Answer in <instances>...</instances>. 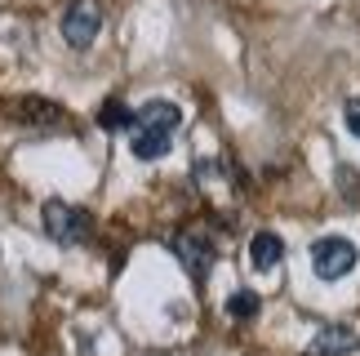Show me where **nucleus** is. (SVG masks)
I'll return each mask as SVG.
<instances>
[{
  "instance_id": "nucleus-13",
  "label": "nucleus",
  "mask_w": 360,
  "mask_h": 356,
  "mask_svg": "<svg viewBox=\"0 0 360 356\" xmlns=\"http://www.w3.org/2000/svg\"><path fill=\"white\" fill-rule=\"evenodd\" d=\"M338 178H342V191H347V196H356V170H352V165H342Z\"/></svg>"
},
{
  "instance_id": "nucleus-9",
  "label": "nucleus",
  "mask_w": 360,
  "mask_h": 356,
  "mask_svg": "<svg viewBox=\"0 0 360 356\" xmlns=\"http://www.w3.org/2000/svg\"><path fill=\"white\" fill-rule=\"evenodd\" d=\"M281 254H285V241L276 236V231H258V236L249 241V267L254 272H271L281 263Z\"/></svg>"
},
{
  "instance_id": "nucleus-7",
  "label": "nucleus",
  "mask_w": 360,
  "mask_h": 356,
  "mask_svg": "<svg viewBox=\"0 0 360 356\" xmlns=\"http://www.w3.org/2000/svg\"><path fill=\"white\" fill-rule=\"evenodd\" d=\"M138 125L143 129H178L183 125V107L178 103H169V98H151V103H143L138 107Z\"/></svg>"
},
{
  "instance_id": "nucleus-11",
  "label": "nucleus",
  "mask_w": 360,
  "mask_h": 356,
  "mask_svg": "<svg viewBox=\"0 0 360 356\" xmlns=\"http://www.w3.org/2000/svg\"><path fill=\"white\" fill-rule=\"evenodd\" d=\"M258 312H262L258 290H236V294H227V317H231V321H258Z\"/></svg>"
},
{
  "instance_id": "nucleus-10",
  "label": "nucleus",
  "mask_w": 360,
  "mask_h": 356,
  "mask_svg": "<svg viewBox=\"0 0 360 356\" xmlns=\"http://www.w3.org/2000/svg\"><path fill=\"white\" fill-rule=\"evenodd\" d=\"M129 125H138V112H134V107H124L120 98H107L98 107V129L120 134V129H129Z\"/></svg>"
},
{
  "instance_id": "nucleus-12",
  "label": "nucleus",
  "mask_w": 360,
  "mask_h": 356,
  "mask_svg": "<svg viewBox=\"0 0 360 356\" xmlns=\"http://www.w3.org/2000/svg\"><path fill=\"white\" fill-rule=\"evenodd\" d=\"M342 120H347V129L360 139V98H352L347 107H342Z\"/></svg>"
},
{
  "instance_id": "nucleus-2",
  "label": "nucleus",
  "mask_w": 360,
  "mask_h": 356,
  "mask_svg": "<svg viewBox=\"0 0 360 356\" xmlns=\"http://www.w3.org/2000/svg\"><path fill=\"white\" fill-rule=\"evenodd\" d=\"M356 263H360V250L347 236H321L311 245V272L321 281H342Z\"/></svg>"
},
{
  "instance_id": "nucleus-6",
  "label": "nucleus",
  "mask_w": 360,
  "mask_h": 356,
  "mask_svg": "<svg viewBox=\"0 0 360 356\" xmlns=\"http://www.w3.org/2000/svg\"><path fill=\"white\" fill-rule=\"evenodd\" d=\"M5 112L13 120H27V125H63L58 103H49V98H13L5 103Z\"/></svg>"
},
{
  "instance_id": "nucleus-4",
  "label": "nucleus",
  "mask_w": 360,
  "mask_h": 356,
  "mask_svg": "<svg viewBox=\"0 0 360 356\" xmlns=\"http://www.w3.org/2000/svg\"><path fill=\"white\" fill-rule=\"evenodd\" d=\"M174 254H178V263L187 267V276L205 285L210 281V272L218 263V250H214V241L210 236H200V231H187V236H174Z\"/></svg>"
},
{
  "instance_id": "nucleus-3",
  "label": "nucleus",
  "mask_w": 360,
  "mask_h": 356,
  "mask_svg": "<svg viewBox=\"0 0 360 356\" xmlns=\"http://www.w3.org/2000/svg\"><path fill=\"white\" fill-rule=\"evenodd\" d=\"M98 27H103L98 0H72V5L63 9V40L72 49H89L94 36H98Z\"/></svg>"
},
{
  "instance_id": "nucleus-5",
  "label": "nucleus",
  "mask_w": 360,
  "mask_h": 356,
  "mask_svg": "<svg viewBox=\"0 0 360 356\" xmlns=\"http://www.w3.org/2000/svg\"><path fill=\"white\" fill-rule=\"evenodd\" d=\"M356 352V330L352 325H325L307 343V356H352Z\"/></svg>"
},
{
  "instance_id": "nucleus-8",
  "label": "nucleus",
  "mask_w": 360,
  "mask_h": 356,
  "mask_svg": "<svg viewBox=\"0 0 360 356\" xmlns=\"http://www.w3.org/2000/svg\"><path fill=\"white\" fill-rule=\"evenodd\" d=\"M129 152H134L138 160H165V156L174 152L169 129H143V125H138L134 139H129Z\"/></svg>"
},
{
  "instance_id": "nucleus-1",
  "label": "nucleus",
  "mask_w": 360,
  "mask_h": 356,
  "mask_svg": "<svg viewBox=\"0 0 360 356\" xmlns=\"http://www.w3.org/2000/svg\"><path fill=\"white\" fill-rule=\"evenodd\" d=\"M40 223H45V236L58 241V245H80V241H89V231H94L89 210H80V205H67V201H45V210H40Z\"/></svg>"
}]
</instances>
